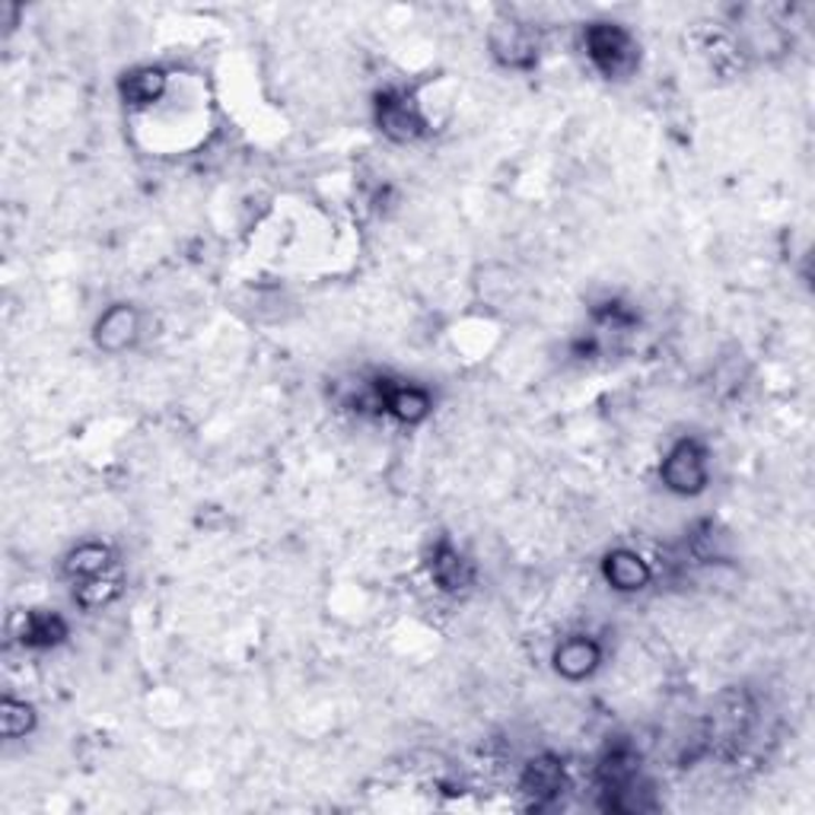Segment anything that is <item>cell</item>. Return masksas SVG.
Listing matches in <instances>:
<instances>
[{
  "mask_svg": "<svg viewBox=\"0 0 815 815\" xmlns=\"http://www.w3.org/2000/svg\"><path fill=\"white\" fill-rule=\"evenodd\" d=\"M586 51L590 61L600 68L608 80L615 77H627L637 64V46L631 39V32L615 23H593L586 29Z\"/></svg>",
  "mask_w": 815,
  "mask_h": 815,
  "instance_id": "6da1fadb",
  "label": "cell"
},
{
  "mask_svg": "<svg viewBox=\"0 0 815 815\" xmlns=\"http://www.w3.org/2000/svg\"><path fill=\"white\" fill-rule=\"evenodd\" d=\"M663 481L675 494H701L707 484V453L695 440H678L663 459Z\"/></svg>",
  "mask_w": 815,
  "mask_h": 815,
  "instance_id": "7a4b0ae2",
  "label": "cell"
},
{
  "mask_svg": "<svg viewBox=\"0 0 815 815\" xmlns=\"http://www.w3.org/2000/svg\"><path fill=\"white\" fill-rule=\"evenodd\" d=\"M376 124L385 138L405 144L424 134V119L417 112V105L405 97V93H383L376 102Z\"/></svg>",
  "mask_w": 815,
  "mask_h": 815,
  "instance_id": "3957f363",
  "label": "cell"
},
{
  "mask_svg": "<svg viewBox=\"0 0 815 815\" xmlns=\"http://www.w3.org/2000/svg\"><path fill=\"white\" fill-rule=\"evenodd\" d=\"M138 329H141L138 310L128 306V303H115L112 310L102 312L93 338H97L99 351H105V354H121V351L138 338Z\"/></svg>",
  "mask_w": 815,
  "mask_h": 815,
  "instance_id": "277c9868",
  "label": "cell"
},
{
  "mask_svg": "<svg viewBox=\"0 0 815 815\" xmlns=\"http://www.w3.org/2000/svg\"><path fill=\"white\" fill-rule=\"evenodd\" d=\"M520 787L532 799V806H545L549 799L564 791V765L554 755H542V758L529 762Z\"/></svg>",
  "mask_w": 815,
  "mask_h": 815,
  "instance_id": "5b68a950",
  "label": "cell"
},
{
  "mask_svg": "<svg viewBox=\"0 0 815 815\" xmlns=\"http://www.w3.org/2000/svg\"><path fill=\"white\" fill-rule=\"evenodd\" d=\"M600 644L590 641V637H571V641H564L561 647L554 650V670L561 672L564 678H571V682L593 675L596 666H600Z\"/></svg>",
  "mask_w": 815,
  "mask_h": 815,
  "instance_id": "8992f818",
  "label": "cell"
},
{
  "mask_svg": "<svg viewBox=\"0 0 815 815\" xmlns=\"http://www.w3.org/2000/svg\"><path fill=\"white\" fill-rule=\"evenodd\" d=\"M431 576L436 580L440 590L446 593H459L465 586H472V564L465 561V554H459V549H453L450 542H440L431 554Z\"/></svg>",
  "mask_w": 815,
  "mask_h": 815,
  "instance_id": "52a82bcc",
  "label": "cell"
},
{
  "mask_svg": "<svg viewBox=\"0 0 815 815\" xmlns=\"http://www.w3.org/2000/svg\"><path fill=\"white\" fill-rule=\"evenodd\" d=\"M380 402L405 424H421L431 414V395L417 385H380Z\"/></svg>",
  "mask_w": 815,
  "mask_h": 815,
  "instance_id": "ba28073f",
  "label": "cell"
},
{
  "mask_svg": "<svg viewBox=\"0 0 815 815\" xmlns=\"http://www.w3.org/2000/svg\"><path fill=\"white\" fill-rule=\"evenodd\" d=\"M602 571H605V580L615 586V590H622V593H634V590H644L650 583V564L641 557V554L634 552H612L605 557V564H602Z\"/></svg>",
  "mask_w": 815,
  "mask_h": 815,
  "instance_id": "9c48e42d",
  "label": "cell"
},
{
  "mask_svg": "<svg viewBox=\"0 0 815 815\" xmlns=\"http://www.w3.org/2000/svg\"><path fill=\"white\" fill-rule=\"evenodd\" d=\"M491 49L504 61L506 68H532L535 61V46L523 26L504 23L491 32Z\"/></svg>",
  "mask_w": 815,
  "mask_h": 815,
  "instance_id": "30bf717a",
  "label": "cell"
},
{
  "mask_svg": "<svg viewBox=\"0 0 815 815\" xmlns=\"http://www.w3.org/2000/svg\"><path fill=\"white\" fill-rule=\"evenodd\" d=\"M68 637V624L51 612H29L20 624V641L26 647H54Z\"/></svg>",
  "mask_w": 815,
  "mask_h": 815,
  "instance_id": "8fae6325",
  "label": "cell"
},
{
  "mask_svg": "<svg viewBox=\"0 0 815 815\" xmlns=\"http://www.w3.org/2000/svg\"><path fill=\"white\" fill-rule=\"evenodd\" d=\"M109 567H112V552L105 545H97V542L80 545L77 552H71L68 564H64V571L77 576V580H90V576L105 574Z\"/></svg>",
  "mask_w": 815,
  "mask_h": 815,
  "instance_id": "7c38bea8",
  "label": "cell"
},
{
  "mask_svg": "<svg viewBox=\"0 0 815 815\" xmlns=\"http://www.w3.org/2000/svg\"><path fill=\"white\" fill-rule=\"evenodd\" d=\"M124 99L134 102V105H150L163 97L167 90V73L157 71V68H144V71H134L124 80Z\"/></svg>",
  "mask_w": 815,
  "mask_h": 815,
  "instance_id": "4fadbf2b",
  "label": "cell"
},
{
  "mask_svg": "<svg viewBox=\"0 0 815 815\" xmlns=\"http://www.w3.org/2000/svg\"><path fill=\"white\" fill-rule=\"evenodd\" d=\"M36 726V711L26 704V701H13L7 697L0 704V730L7 739H17V736H26L29 730Z\"/></svg>",
  "mask_w": 815,
  "mask_h": 815,
  "instance_id": "5bb4252c",
  "label": "cell"
},
{
  "mask_svg": "<svg viewBox=\"0 0 815 815\" xmlns=\"http://www.w3.org/2000/svg\"><path fill=\"white\" fill-rule=\"evenodd\" d=\"M115 596H119V580L115 576H90V580H83L77 586V602L83 608H102V605H109Z\"/></svg>",
  "mask_w": 815,
  "mask_h": 815,
  "instance_id": "9a60e30c",
  "label": "cell"
}]
</instances>
